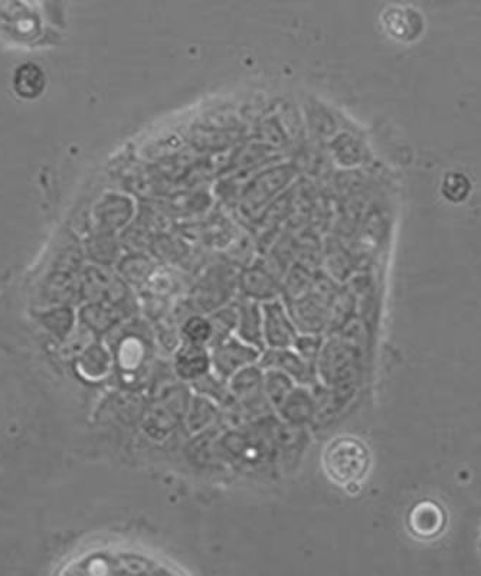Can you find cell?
I'll return each mask as SVG.
<instances>
[{
  "mask_svg": "<svg viewBox=\"0 0 481 576\" xmlns=\"http://www.w3.org/2000/svg\"><path fill=\"white\" fill-rule=\"evenodd\" d=\"M264 389V378L257 368H242L235 373L232 391L244 399L257 398Z\"/></svg>",
  "mask_w": 481,
  "mask_h": 576,
  "instance_id": "obj_10",
  "label": "cell"
},
{
  "mask_svg": "<svg viewBox=\"0 0 481 576\" xmlns=\"http://www.w3.org/2000/svg\"><path fill=\"white\" fill-rule=\"evenodd\" d=\"M257 358V352L250 346L242 345L234 339L221 342L214 352V366L222 378L235 375L244 366L250 365Z\"/></svg>",
  "mask_w": 481,
  "mask_h": 576,
  "instance_id": "obj_3",
  "label": "cell"
},
{
  "mask_svg": "<svg viewBox=\"0 0 481 576\" xmlns=\"http://www.w3.org/2000/svg\"><path fill=\"white\" fill-rule=\"evenodd\" d=\"M469 192L470 182L466 176L460 175V173H451V175L445 176L443 185L445 198L453 202H460L469 195Z\"/></svg>",
  "mask_w": 481,
  "mask_h": 576,
  "instance_id": "obj_14",
  "label": "cell"
},
{
  "mask_svg": "<svg viewBox=\"0 0 481 576\" xmlns=\"http://www.w3.org/2000/svg\"><path fill=\"white\" fill-rule=\"evenodd\" d=\"M176 372L183 379H199L208 372V353L202 345L186 343L176 355Z\"/></svg>",
  "mask_w": 481,
  "mask_h": 576,
  "instance_id": "obj_5",
  "label": "cell"
},
{
  "mask_svg": "<svg viewBox=\"0 0 481 576\" xmlns=\"http://www.w3.org/2000/svg\"><path fill=\"white\" fill-rule=\"evenodd\" d=\"M386 18L392 32H398L399 35H414V32H421L422 18L414 9L391 8L386 12Z\"/></svg>",
  "mask_w": 481,
  "mask_h": 576,
  "instance_id": "obj_9",
  "label": "cell"
},
{
  "mask_svg": "<svg viewBox=\"0 0 481 576\" xmlns=\"http://www.w3.org/2000/svg\"><path fill=\"white\" fill-rule=\"evenodd\" d=\"M45 72L37 64H24L18 68L13 77V90L19 97L34 100L45 90Z\"/></svg>",
  "mask_w": 481,
  "mask_h": 576,
  "instance_id": "obj_6",
  "label": "cell"
},
{
  "mask_svg": "<svg viewBox=\"0 0 481 576\" xmlns=\"http://www.w3.org/2000/svg\"><path fill=\"white\" fill-rule=\"evenodd\" d=\"M322 463L333 483L356 486L371 470V453L359 438L342 435L327 445Z\"/></svg>",
  "mask_w": 481,
  "mask_h": 576,
  "instance_id": "obj_1",
  "label": "cell"
},
{
  "mask_svg": "<svg viewBox=\"0 0 481 576\" xmlns=\"http://www.w3.org/2000/svg\"><path fill=\"white\" fill-rule=\"evenodd\" d=\"M294 343H296L297 350H299L304 359L314 358L317 349H319L316 337L312 336L299 337V339L294 340Z\"/></svg>",
  "mask_w": 481,
  "mask_h": 576,
  "instance_id": "obj_15",
  "label": "cell"
},
{
  "mask_svg": "<svg viewBox=\"0 0 481 576\" xmlns=\"http://www.w3.org/2000/svg\"><path fill=\"white\" fill-rule=\"evenodd\" d=\"M240 329L238 333L245 342L250 343V345L257 346V348H263L264 345V327H263V316H261L260 310L257 306H247L241 310L240 319Z\"/></svg>",
  "mask_w": 481,
  "mask_h": 576,
  "instance_id": "obj_8",
  "label": "cell"
},
{
  "mask_svg": "<svg viewBox=\"0 0 481 576\" xmlns=\"http://www.w3.org/2000/svg\"><path fill=\"white\" fill-rule=\"evenodd\" d=\"M408 523L409 529L418 538H434L444 528L445 515L437 503L427 500V502L415 504L414 509L409 512Z\"/></svg>",
  "mask_w": 481,
  "mask_h": 576,
  "instance_id": "obj_4",
  "label": "cell"
},
{
  "mask_svg": "<svg viewBox=\"0 0 481 576\" xmlns=\"http://www.w3.org/2000/svg\"><path fill=\"white\" fill-rule=\"evenodd\" d=\"M182 332L188 343L204 346L205 343H209L212 340L211 320H206L204 317L199 316L191 317L183 324Z\"/></svg>",
  "mask_w": 481,
  "mask_h": 576,
  "instance_id": "obj_11",
  "label": "cell"
},
{
  "mask_svg": "<svg viewBox=\"0 0 481 576\" xmlns=\"http://www.w3.org/2000/svg\"><path fill=\"white\" fill-rule=\"evenodd\" d=\"M264 389L274 404H283L291 389L290 379L283 373L270 371L265 375Z\"/></svg>",
  "mask_w": 481,
  "mask_h": 576,
  "instance_id": "obj_13",
  "label": "cell"
},
{
  "mask_svg": "<svg viewBox=\"0 0 481 576\" xmlns=\"http://www.w3.org/2000/svg\"><path fill=\"white\" fill-rule=\"evenodd\" d=\"M284 414L289 420L301 422L309 418L312 412V401L307 396L306 391H296L294 394L287 395L283 401Z\"/></svg>",
  "mask_w": 481,
  "mask_h": 576,
  "instance_id": "obj_12",
  "label": "cell"
},
{
  "mask_svg": "<svg viewBox=\"0 0 481 576\" xmlns=\"http://www.w3.org/2000/svg\"><path fill=\"white\" fill-rule=\"evenodd\" d=\"M265 368H276L278 371L289 372L297 381L307 382L310 373L306 363L294 353L286 352L283 349L271 350L263 359Z\"/></svg>",
  "mask_w": 481,
  "mask_h": 576,
  "instance_id": "obj_7",
  "label": "cell"
},
{
  "mask_svg": "<svg viewBox=\"0 0 481 576\" xmlns=\"http://www.w3.org/2000/svg\"><path fill=\"white\" fill-rule=\"evenodd\" d=\"M264 339L273 349L289 348L296 340L293 324L280 304H267L263 317Z\"/></svg>",
  "mask_w": 481,
  "mask_h": 576,
  "instance_id": "obj_2",
  "label": "cell"
}]
</instances>
